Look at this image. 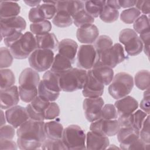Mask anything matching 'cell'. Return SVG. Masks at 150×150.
I'll use <instances>...</instances> for the list:
<instances>
[{
    "label": "cell",
    "instance_id": "cell-57",
    "mask_svg": "<svg viewBox=\"0 0 150 150\" xmlns=\"http://www.w3.org/2000/svg\"><path fill=\"white\" fill-rule=\"evenodd\" d=\"M24 2L28 6L32 8L36 7L40 5L42 2L41 1H24Z\"/></svg>",
    "mask_w": 150,
    "mask_h": 150
},
{
    "label": "cell",
    "instance_id": "cell-21",
    "mask_svg": "<svg viewBox=\"0 0 150 150\" xmlns=\"http://www.w3.org/2000/svg\"><path fill=\"white\" fill-rule=\"evenodd\" d=\"M89 70L94 77L104 86L109 85L114 76L113 69L103 64H95Z\"/></svg>",
    "mask_w": 150,
    "mask_h": 150
},
{
    "label": "cell",
    "instance_id": "cell-15",
    "mask_svg": "<svg viewBox=\"0 0 150 150\" xmlns=\"http://www.w3.org/2000/svg\"><path fill=\"white\" fill-rule=\"evenodd\" d=\"M50 103L48 100L38 95L26 107L29 119L35 121H44L45 120V110Z\"/></svg>",
    "mask_w": 150,
    "mask_h": 150
},
{
    "label": "cell",
    "instance_id": "cell-5",
    "mask_svg": "<svg viewBox=\"0 0 150 150\" xmlns=\"http://www.w3.org/2000/svg\"><path fill=\"white\" fill-rule=\"evenodd\" d=\"M134 84V79L131 74L120 72L114 76L108 91L113 98L118 100L128 96L132 91Z\"/></svg>",
    "mask_w": 150,
    "mask_h": 150
},
{
    "label": "cell",
    "instance_id": "cell-35",
    "mask_svg": "<svg viewBox=\"0 0 150 150\" xmlns=\"http://www.w3.org/2000/svg\"><path fill=\"white\" fill-rule=\"evenodd\" d=\"M99 16L100 19L105 23H112L118 19L119 17V11L105 4Z\"/></svg>",
    "mask_w": 150,
    "mask_h": 150
},
{
    "label": "cell",
    "instance_id": "cell-47",
    "mask_svg": "<svg viewBox=\"0 0 150 150\" xmlns=\"http://www.w3.org/2000/svg\"><path fill=\"white\" fill-rule=\"evenodd\" d=\"M28 18L32 23H36L46 20L39 6L32 8L28 13Z\"/></svg>",
    "mask_w": 150,
    "mask_h": 150
},
{
    "label": "cell",
    "instance_id": "cell-20",
    "mask_svg": "<svg viewBox=\"0 0 150 150\" xmlns=\"http://www.w3.org/2000/svg\"><path fill=\"white\" fill-rule=\"evenodd\" d=\"M138 101L130 96H127L117 100L114 104L118 113V117L126 116L132 114L138 109Z\"/></svg>",
    "mask_w": 150,
    "mask_h": 150
},
{
    "label": "cell",
    "instance_id": "cell-29",
    "mask_svg": "<svg viewBox=\"0 0 150 150\" xmlns=\"http://www.w3.org/2000/svg\"><path fill=\"white\" fill-rule=\"evenodd\" d=\"M45 132L46 138L54 139H62L64 128L57 121H50L45 122Z\"/></svg>",
    "mask_w": 150,
    "mask_h": 150
},
{
    "label": "cell",
    "instance_id": "cell-23",
    "mask_svg": "<svg viewBox=\"0 0 150 150\" xmlns=\"http://www.w3.org/2000/svg\"><path fill=\"white\" fill-rule=\"evenodd\" d=\"M78 45L73 39H64L59 42L58 53L69 59L72 64L74 63L77 53Z\"/></svg>",
    "mask_w": 150,
    "mask_h": 150
},
{
    "label": "cell",
    "instance_id": "cell-40",
    "mask_svg": "<svg viewBox=\"0 0 150 150\" xmlns=\"http://www.w3.org/2000/svg\"><path fill=\"white\" fill-rule=\"evenodd\" d=\"M42 2L39 6L42 12L45 19L48 21L53 19L57 12L56 1H42Z\"/></svg>",
    "mask_w": 150,
    "mask_h": 150
},
{
    "label": "cell",
    "instance_id": "cell-28",
    "mask_svg": "<svg viewBox=\"0 0 150 150\" xmlns=\"http://www.w3.org/2000/svg\"><path fill=\"white\" fill-rule=\"evenodd\" d=\"M72 63L66 57L59 53L56 54L53 59L50 70L57 75L60 74L70 70L73 68Z\"/></svg>",
    "mask_w": 150,
    "mask_h": 150
},
{
    "label": "cell",
    "instance_id": "cell-45",
    "mask_svg": "<svg viewBox=\"0 0 150 150\" xmlns=\"http://www.w3.org/2000/svg\"><path fill=\"white\" fill-rule=\"evenodd\" d=\"M60 112L59 105L54 101L50 102L45 110V120H52L57 118L60 115Z\"/></svg>",
    "mask_w": 150,
    "mask_h": 150
},
{
    "label": "cell",
    "instance_id": "cell-30",
    "mask_svg": "<svg viewBox=\"0 0 150 150\" xmlns=\"http://www.w3.org/2000/svg\"><path fill=\"white\" fill-rule=\"evenodd\" d=\"M148 115L142 110H137L132 114L126 117L125 122L127 127H131L140 130L142 124Z\"/></svg>",
    "mask_w": 150,
    "mask_h": 150
},
{
    "label": "cell",
    "instance_id": "cell-2",
    "mask_svg": "<svg viewBox=\"0 0 150 150\" xmlns=\"http://www.w3.org/2000/svg\"><path fill=\"white\" fill-rule=\"evenodd\" d=\"M40 81L38 72L32 68H25L21 71L19 77L18 88L22 101L29 103L38 96V87Z\"/></svg>",
    "mask_w": 150,
    "mask_h": 150
},
{
    "label": "cell",
    "instance_id": "cell-27",
    "mask_svg": "<svg viewBox=\"0 0 150 150\" xmlns=\"http://www.w3.org/2000/svg\"><path fill=\"white\" fill-rule=\"evenodd\" d=\"M57 11H65L72 17L80 11L84 9V1H56Z\"/></svg>",
    "mask_w": 150,
    "mask_h": 150
},
{
    "label": "cell",
    "instance_id": "cell-17",
    "mask_svg": "<svg viewBox=\"0 0 150 150\" xmlns=\"http://www.w3.org/2000/svg\"><path fill=\"white\" fill-rule=\"evenodd\" d=\"M104 90V86L97 81L88 70L85 84L82 88L83 96L86 98L101 97Z\"/></svg>",
    "mask_w": 150,
    "mask_h": 150
},
{
    "label": "cell",
    "instance_id": "cell-41",
    "mask_svg": "<svg viewBox=\"0 0 150 150\" xmlns=\"http://www.w3.org/2000/svg\"><path fill=\"white\" fill-rule=\"evenodd\" d=\"M134 30L138 34L149 30V19L147 15H140L133 23Z\"/></svg>",
    "mask_w": 150,
    "mask_h": 150
},
{
    "label": "cell",
    "instance_id": "cell-36",
    "mask_svg": "<svg viewBox=\"0 0 150 150\" xmlns=\"http://www.w3.org/2000/svg\"><path fill=\"white\" fill-rule=\"evenodd\" d=\"M52 23L48 20L32 23L30 25V32L35 36L42 35L50 32L52 29Z\"/></svg>",
    "mask_w": 150,
    "mask_h": 150
},
{
    "label": "cell",
    "instance_id": "cell-9",
    "mask_svg": "<svg viewBox=\"0 0 150 150\" xmlns=\"http://www.w3.org/2000/svg\"><path fill=\"white\" fill-rule=\"evenodd\" d=\"M54 57L52 50L36 49L28 57V62L30 67L36 71H46L50 69Z\"/></svg>",
    "mask_w": 150,
    "mask_h": 150
},
{
    "label": "cell",
    "instance_id": "cell-22",
    "mask_svg": "<svg viewBox=\"0 0 150 150\" xmlns=\"http://www.w3.org/2000/svg\"><path fill=\"white\" fill-rule=\"evenodd\" d=\"M86 149L102 150L108 147L110 141L107 137L90 131L86 134Z\"/></svg>",
    "mask_w": 150,
    "mask_h": 150
},
{
    "label": "cell",
    "instance_id": "cell-7",
    "mask_svg": "<svg viewBox=\"0 0 150 150\" xmlns=\"http://www.w3.org/2000/svg\"><path fill=\"white\" fill-rule=\"evenodd\" d=\"M37 49L35 36L31 32H26L9 50L16 59H25Z\"/></svg>",
    "mask_w": 150,
    "mask_h": 150
},
{
    "label": "cell",
    "instance_id": "cell-34",
    "mask_svg": "<svg viewBox=\"0 0 150 150\" xmlns=\"http://www.w3.org/2000/svg\"><path fill=\"white\" fill-rule=\"evenodd\" d=\"M73 23L78 28L87 25L93 24L94 18L90 16L84 9L80 11L73 17Z\"/></svg>",
    "mask_w": 150,
    "mask_h": 150
},
{
    "label": "cell",
    "instance_id": "cell-14",
    "mask_svg": "<svg viewBox=\"0 0 150 150\" xmlns=\"http://www.w3.org/2000/svg\"><path fill=\"white\" fill-rule=\"evenodd\" d=\"M104 104L102 97L86 98L83 103V108L87 120L92 122L100 118L101 111Z\"/></svg>",
    "mask_w": 150,
    "mask_h": 150
},
{
    "label": "cell",
    "instance_id": "cell-3",
    "mask_svg": "<svg viewBox=\"0 0 150 150\" xmlns=\"http://www.w3.org/2000/svg\"><path fill=\"white\" fill-rule=\"evenodd\" d=\"M87 71L80 68H72L59 76L62 91L73 92L83 88L87 78Z\"/></svg>",
    "mask_w": 150,
    "mask_h": 150
},
{
    "label": "cell",
    "instance_id": "cell-4",
    "mask_svg": "<svg viewBox=\"0 0 150 150\" xmlns=\"http://www.w3.org/2000/svg\"><path fill=\"white\" fill-rule=\"evenodd\" d=\"M38 96L50 102L56 101L62 91L59 83V76L50 70H47L43 76L38 87Z\"/></svg>",
    "mask_w": 150,
    "mask_h": 150
},
{
    "label": "cell",
    "instance_id": "cell-26",
    "mask_svg": "<svg viewBox=\"0 0 150 150\" xmlns=\"http://www.w3.org/2000/svg\"><path fill=\"white\" fill-rule=\"evenodd\" d=\"M21 6L16 2L0 1V19H8L19 16Z\"/></svg>",
    "mask_w": 150,
    "mask_h": 150
},
{
    "label": "cell",
    "instance_id": "cell-18",
    "mask_svg": "<svg viewBox=\"0 0 150 150\" xmlns=\"http://www.w3.org/2000/svg\"><path fill=\"white\" fill-rule=\"evenodd\" d=\"M20 96L18 87L14 85L0 91V103L2 110H7L18 104Z\"/></svg>",
    "mask_w": 150,
    "mask_h": 150
},
{
    "label": "cell",
    "instance_id": "cell-50",
    "mask_svg": "<svg viewBox=\"0 0 150 150\" xmlns=\"http://www.w3.org/2000/svg\"><path fill=\"white\" fill-rule=\"evenodd\" d=\"M149 144L145 143L140 138L135 139L130 143L126 148L125 150L131 149H147Z\"/></svg>",
    "mask_w": 150,
    "mask_h": 150
},
{
    "label": "cell",
    "instance_id": "cell-11",
    "mask_svg": "<svg viewBox=\"0 0 150 150\" xmlns=\"http://www.w3.org/2000/svg\"><path fill=\"white\" fill-rule=\"evenodd\" d=\"M97 53L92 45H81L77 53V66L78 68L90 70L97 60Z\"/></svg>",
    "mask_w": 150,
    "mask_h": 150
},
{
    "label": "cell",
    "instance_id": "cell-13",
    "mask_svg": "<svg viewBox=\"0 0 150 150\" xmlns=\"http://www.w3.org/2000/svg\"><path fill=\"white\" fill-rule=\"evenodd\" d=\"M120 125L117 120H103L100 118L91 122L90 131L105 137H112L118 132Z\"/></svg>",
    "mask_w": 150,
    "mask_h": 150
},
{
    "label": "cell",
    "instance_id": "cell-48",
    "mask_svg": "<svg viewBox=\"0 0 150 150\" xmlns=\"http://www.w3.org/2000/svg\"><path fill=\"white\" fill-rule=\"evenodd\" d=\"M15 135V128L11 125H4L1 127L0 139H12Z\"/></svg>",
    "mask_w": 150,
    "mask_h": 150
},
{
    "label": "cell",
    "instance_id": "cell-44",
    "mask_svg": "<svg viewBox=\"0 0 150 150\" xmlns=\"http://www.w3.org/2000/svg\"><path fill=\"white\" fill-rule=\"evenodd\" d=\"M118 113L114 105L107 104L103 105L101 111L100 118L103 120H117Z\"/></svg>",
    "mask_w": 150,
    "mask_h": 150
},
{
    "label": "cell",
    "instance_id": "cell-12",
    "mask_svg": "<svg viewBox=\"0 0 150 150\" xmlns=\"http://www.w3.org/2000/svg\"><path fill=\"white\" fill-rule=\"evenodd\" d=\"M1 40L2 39L16 32H22L26 29V22L21 16L8 18L0 19Z\"/></svg>",
    "mask_w": 150,
    "mask_h": 150
},
{
    "label": "cell",
    "instance_id": "cell-24",
    "mask_svg": "<svg viewBox=\"0 0 150 150\" xmlns=\"http://www.w3.org/2000/svg\"><path fill=\"white\" fill-rule=\"evenodd\" d=\"M117 135L120 149L125 150L130 143L139 138V130L134 127H120Z\"/></svg>",
    "mask_w": 150,
    "mask_h": 150
},
{
    "label": "cell",
    "instance_id": "cell-1",
    "mask_svg": "<svg viewBox=\"0 0 150 150\" xmlns=\"http://www.w3.org/2000/svg\"><path fill=\"white\" fill-rule=\"evenodd\" d=\"M44 121L29 119L17 128V144L21 150H32L41 148L47 138Z\"/></svg>",
    "mask_w": 150,
    "mask_h": 150
},
{
    "label": "cell",
    "instance_id": "cell-46",
    "mask_svg": "<svg viewBox=\"0 0 150 150\" xmlns=\"http://www.w3.org/2000/svg\"><path fill=\"white\" fill-rule=\"evenodd\" d=\"M150 124L149 115H148L145 119L142 125L139 130V138L146 144H150Z\"/></svg>",
    "mask_w": 150,
    "mask_h": 150
},
{
    "label": "cell",
    "instance_id": "cell-32",
    "mask_svg": "<svg viewBox=\"0 0 150 150\" xmlns=\"http://www.w3.org/2000/svg\"><path fill=\"white\" fill-rule=\"evenodd\" d=\"M150 73L147 70L138 71L135 75L134 83L136 87L141 90H146L149 88Z\"/></svg>",
    "mask_w": 150,
    "mask_h": 150
},
{
    "label": "cell",
    "instance_id": "cell-6",
    "mask_svg": "<svg viewBox=\"0 0 150 150\" xmlns=\"http://www.w3.org/2000/svg\"><path fill=\"white\" fill-rule=\"evenodd\" d=\"M86 135L79 125L71 124L64 129L62 141L67 150L86 149Z\"/></svg>",
    "mask_w": 150,
    "mask_h": 150
},
{
    "label": "cell",
    "instance_id": "cell-8",
    "mask_svg": "<svg viewBox=\"0 0 150 150\" xmlns=\"http://www.w3.org/2000/svg\"><path fill=\"white\" fill-rule=\"evenodd\" d=\"M125 59V56L124 48L120 43H117L111 47L98 54L95 64H103L113 69L117 64L124 62Z\"/></svg>",
    "mask_w": 150,
    "mask_h": 150
},
{
    "label": "cell",
    "instance_id": "cell-25",
    "mask_svg": "<svg viewBox=\"0 0 150 150\" xmlns=\"http://www.w3.org/2000/svg\"><path fill=\"white\" fill-rule=\"evenodd\" d=\"M37 49H48L52 51L57 49L59 41L53 33L35 36Z\"/></svg>",
    "mask_w": 150,
    "mask_h": 150
},
{
    "label": "cell",
    "instance_id": "cell-49",
    "mask_svg": "<svg viewBox=\"0 0 150 150\" xmlns=\"http://www.w3.org/2000/svg\"><path fill=\"white\" fill-rule=\"evenodd\" d=\"M143 45V50L146 56L149 57V42H150V32L147 30L141 34L139 36Z\"/></svg>",
    "mask_w": 150,
    "mask_h": 150
},
{
    "label": "cell",
    "instance_id": "cell-39",
    "mask_svg": "<svg viewBox=\"0 0 150 150\" xmlns=\"http://www.w3.org/2000/svg\"><path fill=\"white\" fill-rule=\"evenodd\" d=\"M141 12L135 7L123 10L120 14V19L126 24H131L141 15Z\"/></svg>",
    "mask_w": 150,
    "mask_h": 150
},
{
    "label": "cell",
    "instance_id": "cell-43",
    "mask_svg": "<svg viewBox=\"0 0 150 150\" xmlns=\"http://www.w3.org/2000/svg\"><path fill=\"white\" fill-rule=\"evenodd\" d=\"M42 149L44 150H67L62 139L46 138L43 142Z\"/></svg>",
    "mask_w": 150,
    "mask_h": 150
},
{
    "label": "cell",
    "instance_id": "cell-33",
    "mask_svg": "<svg viewBox=\"0 0 150 150\" xmlns=\"http://www.w3.org/2000/svg\"><path fill=\"white\" fill-rule=\"evenodd\" d=\"M106 1H84V10L94 18H97L105 5Z\"/></svg>",
    "mask_w": 150,
    "mask_h": 150
},
{
    "label": "cell",
    "instance_id": "cell-10",
    "mask_svg": "<svg viewBox=\"0 0 150 150\" xmlns=\"http://www.w3.org/2000/svg\"><path fill=\"white\" fill-rule=\"evenodd\" d=\"M119 41L124 46L125 50L129 56H137L143 50L142 43L134 29L126 28L121 30Z\"/></svg>",
    "mask_w": 150,
    "mask_h": 150
},
{
    "label": "cell",
    "instance_id": "cell-16",
    "mask_svg": "<svg viewBox=\"0 0 150 150\" xmlns=\"http://www.w3.org/2000/svg\"><path fill=\"white\" fill-rule=\"evenodd\" d=\"M7 122L15 128H19L22 124L29 119L26 107L15 105L7 109L5 112Z\"/></svg>",
    "mask_w": 150,
    "mask_h": 150
},
{
    "label": "cell",
    "instance_id": "cell-55",
    "mask_svg": "<svg viewBox=\"0 0 150 150\" xmlns=\"http://www.w3.org/2000/svg\"><path fill=\"white\" fill-rule=\"evenodd\" d=\"M136 2H137V1H131V0L118 1V3L121 8H127V9L132 8L135 5Z\"/></svg>",
    "mask_w": 150,
    "mask_h": 150
},
{
    "label": "cell",
    "instance_id": "cell-51",
    "mask_svg": "<svg viewBox=\"0 0 150 150\" xmlns=\"http://www.w3.org/2000/svg\"><path fill=\"white\" fill-rule=\"evenodd\" d=\"M149 88L145 90L144 93V97L141 101L139 105L141 110L148 115L149 114Z\"/></svg>",
    "mask_w": 150,
    "mask_h": 150
},
{
    "label": "cell",
    "instance_id": "cell-42",
    "mask_svg": "<svg viewBox=\"0 0 150 150\" xmlns=\"http://www.w3.org/2000/svg\"><path fill=\"white\" fill-rule=\"evenodd\" d=\"M13 57L7 47H1L0 49V68L8 69L13 63Z\"/></svg>",
    "mask_w": 150,
    "mask_h": 150
},
{
    "label": "cell",
    "instance_id": "cell-59",
    "mask_svg": "<svg viewBox=\"0 0 150 150\" xmlns=\"http://www.w3.org/2000/svg\"><path fill=\"white\" fill-rule=\"evenodd\" d=\"M115 148V149H118V147H117V146H115V145H111V146H110V147H108L107 148Z\"/></svg>",
    "mask_w": 150,
    "mask_h": 150
},
{
    "label": "cell",
    "instance_id": "cell-38",
    "mask_svg": "<svg viewBox=\"0 0 150 150\" xmlns=\"http://www.w3.org/2000/svg\"><path fill=\"white\" fill-rule=\"evenodd\" d=\"M113 45L111 38L105 35L99 36L94 43V47L97 53V55L105 51Z\"/></svg>",
    "mask_w": 150,
    "mask_h": 150
},
{
    "label": "cell",
    "instance_id": "cell-37",
    "mask_svg": "<svg viewBox=\"0 0 150 150\" xmlns=\"http://www.w3.org/2000/svg\"><path fill=\"white\" fill-rule=\"evenodd\" d=\"M15 76L13 72L9 69H1V90L6 89L14 86Z\"/></svg>",
    "mask_w": 150,
    "mask_h": 150
},
{
    "label": "cell",
    "instance_id": "cell-54",
    "mask_svg": "<svg viewBox=\"0 0 150 150\" xmlns=\"http://www.w3.org/2000/svg\"><path fill=\"white\" fill-rule=\"evenodd\" d=\"M18 148L17 142L12 139H0V149H12L16 150Z\"/></svg>",
    "mask_w": 150,
    "mask_h": 150
},
{
    "label": "cell",
    "instance_id": "cell-52",
    "mask_svg": "<svg viewBox=\"0 0 150 150\" xmlns=\"http://www.w3.org/2000/svg\"><path fill=\"white\" fill-rule=\"evenodd\" d=\"M22 35L23 33L22 32H16L5 38L4 39V42L5 46L9 49L14 43L21 39Z\"/></svg>",
    "mask_w": 150,
    "mask_h": 150
},
{
    "label": "cell",
    "instance_id": "cell-19",
    "mask_svg": "<svg viewBox=\"0 0 150 150\" xmlns=\"http://www.w3.org/2000/svg\"><path fill=\"white\" fill-rule=\"evenodd\" d=\"M99 36V30L94 25H87L77 29L76 38L79 42L84 45H91L94 43Z\"/></svg>",
    "mask_w": 150,
    "mask_h": 150
},
{
    "label": "cell",
    "instance_id": "cell-56",
    "mask_svg": "<svg viewBox=\"0 0 150 150\" xmlns=\"http://www.w3.org/2000/svg\"><path fill=\"white\" fill-rule=\"evenodd\" d=\"M105 4L111 6V7H112V8L117 9V10H118L121 8V7L119 5V3H118V1H117V0L106 1H105Z\"/></svg>",
    "mask_w": 150,
    "mask_h": 150
},
{
    "label": "cell",
    "instance_id": "cell-58",
    "mask_svg": "<svg viewBox=\"0 0 150 150\" xmlns=\"http://www.w3.org/2000/svg\"><path fill=\"white\" fill-rule=\"evenodd\" d=\"M5 114L4 113V111L1 109V127L5 125L6 122H7L6 120V117H5Z\"/></svg>",
    "mask_w": 150,
    "mask_h": 150
},
{
    "label": "cell",
    "instance_id": "cell-53",
    "mask_svg": "<svg viewBox=\"0 0 150 150\" xmlns=\"http://www.w3.org/2000/svg\"><path fill=\"white\" fill-rule=\"evenodd\" d=\"M135 8L143 15H149L150 12V2L149 1H137Z\"/></svg>",
    "mask_w": 150,
    "mask_h": 150
},
{
    "label": "cell",
    "instance_id": "cell-31",
    "mask_svg": "<svg viewBox=\"0 0 150 150\" xmlns=\"http://www.w3.org/2000/svg\"><path fill=\"white\" fill-rule=\"evenodd\" d=\"M52 23L59 28H66L73 23V17L65 11H58L52 19Z\"/></svg>",
    "mask_w": 150,
    "mask_h": 150
}]
</instances>
